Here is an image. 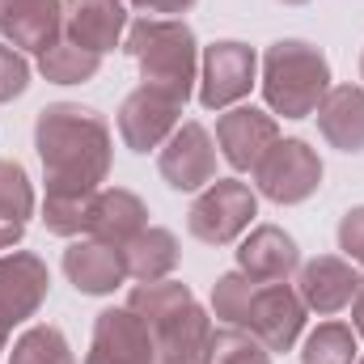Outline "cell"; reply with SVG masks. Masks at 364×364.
<instances>
[{
	"label": "cell",
	"instance_id": "28",
	"mask_svg": "<svg viewBox=\"0 0 364 364\" xmlns=\"http://www.w3.org/2000/svg\"><path fill=\"white\" fill-rule=\"evenodd\" d=\"M250 292H255V279L242 272H229L216 279V288H212V314L225 322V326H237L242 322V314H246V305H250Z\"/></svg>",
	"mask_w": 364,
	"mask_h": 364
},
{
	"label": "cell",
	"instance_id": "22",
	"mask_svg": "<svg viewBox=\"0 0 364 364\" xmlns=\"http://www.w3.org/2000/svg\"><path fill=\"white\" fill-rule=\"evenodd\" d=\"M38 68H43V77L55 81V85H81V81H90L93 73L102 68V55L77 47L73 38H60L55 47H47V51L38 55Z\"/></svg>",
	"mask_w": 364,
	"mask_h": 364
},
{
	"label": "cell",
	"instance_id": "20",
	"mask_svg": "<svg viewBox=\"0 0 364 364\" xmlns=\"http://www.w3.org/2000/svg\"><path fill=\"white\" fill-rule=\"evenodd\" d=\"M144 220H149L144 203H140L132 191L110 186V191H97V195H93L90 237H93V242H106V246H119V250H123L140 229H149Z\"/></svg>",
	"mask_w": 364,
	"mask_h": 364
},
{
	"label": "cell",
	"instance_id": "4",
	"mask_svg": "<svg viewBox=\"0 0 364 364\" xmlns=\"http://www.w3.org/2000/svg\"><path fill=\"white\" fill-rule=\"evenodd\" d=\"M331 90V64L314 43L279 38L263 55V97L275 114L305 119Z\"/></svg>",
	"mask_w": 364,
	"mask_h": 364
},
{
	"label": "cell",
	"instance_id": "34",
	"mask_svg": "<svg viewBox=\"0 0 364 364\" xmlns=\"http://www.w3.org/2000/svg\"><path fill=\"white\" fill-rule=\"evenodd\" d=\"M9 331H13V326H9V322L0 318V352H4V343H9Z\"/></svg>",
	"mask_w": 364,
	"mask_h": 364
},
{
	"label": "cell",
	"instance_id": "15",
	"mask_svg": "<svg viewBox=\"0 0 364 364\" xmlns=\"http://www.w3.org/2000/svg\"><path fill=\"white\" fill-rule=\"evenodd\" d=\"M360 272L348 263V259H335V255H318L301 267L296 279V296L305 301V309L314 314H339L356 301L360 292Z\"/></svg>",
	"mask_w": 364,
	"mask_h": 364
},
{
	"label": "cell",
	"instance_id": "3",
	"mask_svg": "<svg viewBox=\"0 0 364 364\" xmlns=\"http://www.w3.org/2000/svg\"><path fill=\"white\" fill-rule=\"evenodd\" d=\"M127 55L140 64V81L153 90L170 93L186 106V97L195 90V73H199V51H195V34L178 17H140L127 26Z\"/></svg>",
	"mask_w": 364,
	"mask_h": 364
},
{
	"label": "cell",
	"instance_id": "13",
	"mask_svg": "<svg viewBox=\"0 0 364 364\" xmlns=\"http://www.w3.org/2000/svg\"><path fill=\"white\" fill-rule=\"evenodd\" d=\"M0 34L17 51H47L64 38V0H0Z\"/></svg>",
	"mask_w": 364,
	"mask_h": 364
},
{
	"label": "cell",
	"instance_id": "8",
	"mask_svg": "<svg viewBox=\"0 0 364 364\" xmlns=\"http://www.w3.org/2000/svg\"><path fill=\"white\" fill-rule=\"evenodd\" d=\"M255 73L259 60L246 43H212L203 51V73H199V102L208 110H229L233 102H242L246 93L255 90Z\"/></svg>",
	"mask_w": 364,
	"mask_h": 364
},
{
	"label": "cell",
	"instance_id": "26",
	"mask_svg": "<svg viewBox=\"0 0 364 364\" xmlns=\"http://www.w3.org/2000/svg\"><path fill=\"white\" fill-rule=\"evenodd\" d=\"M93 195H97V191H93ZM93 195H47V203H43V225H47V233H55V237L90 233Z\"/></svg>",
	"mask_w": 364,
	"mask_h": 364
},
{
	"label": "cell",
	"instance_id": "31",
	"mask_svg": "<svg viewBox=\"0 0 364 364\" xmlns=\"http://www.w3.org/2000/svg\"><path fill=\"white\" fill-rule=\"evenodd\" d=\"M123 4H132L140 13H186L195 0H123Z\"/></svg>",
	"mask_w": 364,
	"mask_h": 364
},
{
	"label": "cell",
	"instance_id": "24",
	"mask_svg": "<svg viewBox=\"0 0 364 364\" xmlns=\"http://www.w3.org/2000/svg\"><path fill=\"white\" fill-rule=\"evenodd\" d=\"M301 364H356V331L343 322H322L318 331H309Z\"/></svg>",
	"mask_w": 364,
	"mask_h": 364
},
{
	"label": "cell",
	"instance_id": "25",
	"mask_svg": "<svg viewBox=\"0 0 364 364\" xmlns=\"http://www.w3.org/2000/svg\"><path fill=\"white\" fill-rule=\"evenodd\" d=\"M9 364H77V360H73V348H68L60 326H30L13 343Z\"/></svg>",
	"mask_w": 364,
	"mask_h": 364
},
{
	"label": "cell",
	"instance_id": "1",
	"mask_svg": "<svg viewBox=\"0 0 364 364\" xmlns=\"http://www.w3.org/2000/svg\"><path fill=\"white\" fill-rule=\"evenodd\" d=\"M47 195H93L110 174V127L90 106L55 102L34 123Z\"/></svg>",
	"mask_w": 364,
	"mask_h": 364
},
{
	"label": "cell",
	"instance_id": "17",
	"mask_svg": "<svg viewBox=\"0 0 364 364\" xmlns=\"http://www.w3.org/2000/svg\"><path fill=\"white\" fill-rule=\"evenodd\" d=\"M301 267V250L296 242L275 229V225H259L242 246H237V272L250 275L255 284H275V279H288V275Z\"/></svg>",
	"mask_w": 364,
	"mask_h": 364
},
{
	"label": "cell",
	"instance_id": "7",
	"mask_svg": "<svg viewBox=\"0 0 364 364\" xmlns=\"http://www.w3.org/2000/svg\"><path fill=\"white\" fill-rule=\"evenodd\" d=\"M242 331H250L267 352H292V343L305 331V301L296 296L292 284L275 279V284H255L250 305L237 322Z\"/></svg>",
	"mask_w": 364,
	"mask_h": 364
},
{
	"label": "cell",
	"instance_id": "36",
	"mask_svg": "<svg viewBox=\"0 0 364 364\" xmlns=\"http://www.w3.org/2000/svg\"><path fill=\"white\" fill-rule=\"evenodd\" d=\"M360 77H364V55H360Z\"/></svg>",
	"mask_w": 364,
	"mask_h": 364
},
{
	"label": "cell",
	"instance_id": "2",
	"mask_svg": "<svg viewBox=\"0 0 364 364\" xmlns=\"http://www.w3.org/2000/svg\"><path fill=\"white\" fill-rule=\"evenodd\" d=\"M127 309L149 326L157 364H203V343L212 335V322L195 305L186 284L178 279L136 284L127 296Z\"/></svg>",
	"mask_w": 364,
	"mask_h": 364
},
{
	"label": "cell",
	"instance_id": "16",
	"mask_svg": "<svg viewBox=\"0 0 364 364\" xmlns=\"http://www.w3.org/2000/svg\"><path fill=\"white\" fill-rule=\"evenodd\" d=\"M123 30H127L123 0H64V38H73L93 55L119 47Z\"/></svg>",
	"mask_w": 364,
	"mask_h": 364
},
{
	"label": "cell",
	"instance_id": "21",
	"mask_svg": "<svg viewBox=\"0 0 364 364\" xmlns=\"http://www.w3.org/2000/svg\"><path fill=\"white\" fill-rule=\"evenodd\" d=\"M123 263H127V279H140V284L170 279V272L178 267V242H174L170 229L149 225L123 246Z\"/></svg>",
	"mask_w": 364,
	"mask_h": 364
},
{
	"label": "cell",
	"instance_id": "27",
	"mask_svg": "<svg viewBox=\"0 0 364 364\" xmlns=\"http://www.w3.org/2000/svg\"><path fill=\"white\" fill-rule=\"evenodd\" d=\"M0 216L26 225L34 216V186L17 161H0Z\"/></svg>",
	"mask_w": 364,
	"mask_h": 364
},
{
	"label": "cell",
	"instance_id": "5",
	"mask_svg": "<svg viewBox=\"0 0 364 364\" xmlns=\"http://www.w3.org/2000/svg\"><path fill=\"white\" fill-rule=\"evenodd\" d=\"M259 216V195L237 178H212L208 191L191 203L186 212V229L191 237H199L203 246H229L237 242L250 220Z\"/></svg>",
	"mask_w": 364,
	"mask_h": 364
},
{
	"label": "cell",
	"instance_id": "9",
	"mask_svg": "<svg viewBox=\"0 0 364 364\" xmlns=\"http://www.w3.org/2000/svg\"><path fill=\"white\" fill-rule=\"evenodd\" d=\"M182 102L170 93L153 90V85H140L136 93L123 97L119 106V136L132 153H149V149H161L174 127H178Z\"/></svg>",
	"mask_w": 364,
	"mask_h": 364
},
{
	"label": "cell",
	"instance_id": "37",
	"mask_svg": "<svg viewBox=\"0 0 364 364\" xmlns=\"http://www.w3.org/2000/svg\"><path fill=\"white\" fill-rule=\"evenodd\" d=\"M356 364H364V356H360V360H356Z\"/></svg>",
	"mask_w": 364,
	"mask_h": 364
},
{
	"label": "cell",
	"instance_id": "35",
	"mask_svg": "<svg viewBox=\"0 0 364 364\" xmlns=\"http://www.w3.org/2000/svg\"><path fill=\"white\" fill-rule=\"evenodd\" d=\"M284 4H305V0H284Z\"/></svg>",
	"mask_w": 364,
	"mask_h": 364
},
{
	"label": "cell",
	"instance_id": "32",
	"mask_svg": "<svg viewBox=\"0 0 364 364\" xmlns=\"http://www.w3.org/2000/svg\"><path fill=\"white\" fill-rule=\"evenodd\" d=\"M21 233H26V225H17V220L0 216V250H9L13 242H21Z\"/></svg>",
	"mask_w": 364,
	"mask_h": 364
},
{
	"label": "cell",
	"instance_id": "10",
	"mask_svg": "<svg viewBox=\"0 0 364 364\" xmlns=\"http://www.w3.org/2000/svg\"><path fill=\"white\" fill-rule=\"evenodd\" d=\"M161 178L174 191H199L216 178V140L208 136L203 123H182L174 136L166 140L161 157H157Z\"/></svg>",
	"mask_w": 364,
	"mask_h": 364
},
{
	"label": "cell",
	"instance_id": "29",
	"mask_svg": "<svg viewBox=\"0 0 364 364\" xmlns=\"http://www.w3.org/2000/svg\"><path fill=\"white\" fill-rule=\"evenodd\" d=\"M26 85H30V60L13 43H0V102L21 97Z\"/></svg>",
	"mask_w": 364,
	"mask_h": 364
},
{
	"label": "cell",
	"instance_id": "19",
	"mask_svg": "<svg viewBox=\"0 0 364 364\" xmlns=\"http://www.w3.org/2000/svg\"><path fill=\"white\" fill-rule=\"evenodd\" d=\"M314 114H318V132L339 153H364V90L360 85H331Z\"/></svg>",
	"mask_w": 364,
	"mask_h": 364
},
{
	"label": "cell",
	"instance_id": "12",
	"mask_svg": "<svg viewBox=\"0 0 364 364\" xmlns=\"http://www.w3.org/2000/svg\"><path fill=\"white\" fill-rule=\"evenodd\" d=\"M275 140H279L275 119L255 106H233L216 119V144L233 170H255Z\"/></svg>",
	"mask_w": 364,
	"mask_h": 364
},
{
	"label": "cell",
	"instance_id": "18",
	"mask_svg": "<svg viewBox=\"0 0 364 364\" xmlns=\"http://www.w3.org/2000/svg\"><path fill=\"white\" fill-rule=\"evenodd\" d=\"M64 275L77 284V292L106 296V292H114L127 279V263H123L119 246H106V242L85 237V242H73L64 250Z\"/></svg>",
	"mask_w": 364,
	"mask_h": 364
},
{
	"label": "cell",
	"instance_id": "30",
	"mask_svg": "<svg viewBox=\"0 0 364 364\" xmlns=\"http://www.w3.org/2000/svg\"><path fill=\"white\" fill-rule=\"evenodd\" d=\"M339 250H343L352 263L364 267V203L352 208V212L339 220Z\"/></svg>",
	"mask_w": 364,
	"mask_h": 364
},
{
	"label": "cell",
	"instance_id": "23",
	"mask_svg": "<svg viewBox=\"0 0 364 364\" xmlns=\"http://www.w3.org/2000/svg\"><path fill=\"white\" fill-rule=\"evenodd\" d=\"M203 364H272V352L242 326H216L203 343Z\"/></svg>",
	"mask_w": 364,
	"mask_h": 364
},
{
	"label": "cell",
	"instance_id": "6",
	"mask_svg": "<svg viewBox=\"0 0 364 364\" xmlns=\"http://www.w3.org/2000/svg\"><path fill=\"white\" fill-rule=\"evenodd\" d=\"M250 174L272 203H305L322 186V157L305 140H275Z\"/></svg>",
	"mask_w": 364,
	"mask_h": 364
},
{
	"label": "cell",
	"instance_id": "33",
	"mask_svg": "<svg viewBox=\"0 0 364 364\" xmlns=\"http://www.w3.org/2000/svg\"><path fill=\"white\" fill-rule=\"evenodd\" d=\"M352 331L364 339V284H360V292H356V301H352Z\"/></svg>",
	"mask_w": 364,
	"mask_h": 364
},
{
	"label": "cell",
	"instance_id": "11",
	"mask_svg": "<svg viewBox=\"0 0 364 364\" xmlns=\"http://www.w3.org/2000/svg\"><path fill=\"white\" fill-rule=\"evenodd\" d=\"M85 364H157V348L149 326L123 305V309H102L93 322V343Z\"/></svg>",
	"mask_w": 364,
	"mask_h": 364
},
{
	"label": "cell",
	"instance_id": "14",
	"mask_svg": "<svg viewBox=\"0 0 364 364\" xmlns=\"http://www.w3.org/2000/svg\"><path fill=\"white\" fill-rule=\"evenodd\" d=\"M47 288H51V275H47L43 259H34L26 250L0 255V318L9 326L34 318L38 305L47 301Z\"/></svg>",
	"mask_w": 364,
	"mask_h": 364
}]
</instances>
